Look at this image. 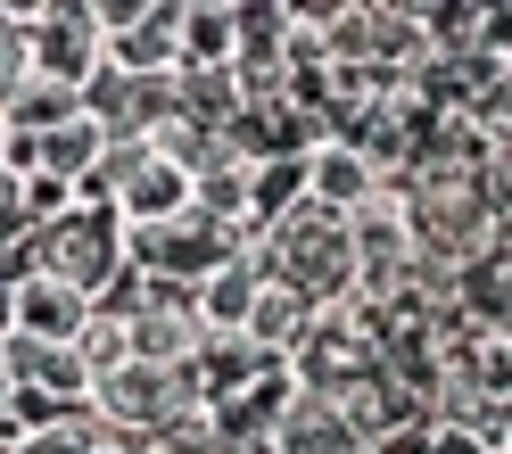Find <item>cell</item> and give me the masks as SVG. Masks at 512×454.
Listing matches in <instances>:
<instances>
[{"mask_svg":"<svg viewBox=\"0 0 512 454\" xmlns=\"http://www.w3.org/2000/svg\"><path fill=\"white\" fill-rule=\"evenodd\" d=\"M248 248H256V265H265V281L298 289L306 306H331V298H347V289H356L347 223H339V215H323L314 199H298L281 223H265V232H256Z\"/></svg>","mask_w":512,"mask_h":454,"instance_id":"6da1fadb","label":"cell"},{"mask_svg":"<svg viewBox=\"0 0 512 454\" xmlns=\"http://www.w3.org/2000/svg\"><path fill=\"white\" fill-rule=\"evenodd\" d=\"M405 199V232L422 265H471V256H504V215L471 199V182H430V190H397Z\"/></svg>","mask_w":512,"mask_h":454,"instance_id":"7a4b0ae2","label":"cell"},{"mask_svg":"<svg viewBox=\"0 0 512 454\" xmlns=\"http://www.w3.org/2000/svg\"><path fill=\"white\" fill-rule=\"evenodd\" d=\"M34 273L67 281L75 298L100 306L108 289L124 281V232H116V215H108V207H75V215H58L50 232H34Z\"/></svg>","mask_w":512,"mask_h":454,"instance_id":"3957f363","label":"cell"},{"mask_svg":"<svg viewBox=\"0 0 512 454\" xmlns=\"http://www.w3.org/2000/svg\"><path fill=\"white\" fill-rule=\"evenodd\" d=\"M25 58H34V75L83 91V75L100 67V34H91L83 0H34L25 9Z\"/></svg>","mask_w":512,"mask_h":454,"instance_id":"277c9868","label":"cell"},{"mask_svg":"<svg viewBox=\"0 0 512 454\" xmlns=\"http://www.w3.org/2000/svg\"><path fill=\"white\" fill-rule=\"evenodd\" d=\"M190 347H199L190 306H149L141 289H133V306H124V355H133L141 372H182Z\"/></svg>","mask_w":512,"mask_h":454,"instance_id":"5b68a950","label":"cell"},{"mask_svg":"<svg viewBox=\"0 0 512 454\" xmlns=\"http://www.w3.org/2000/svg\"><path fill=\"white\" fill-rule=\"evenodd\" d=\"M83 322H91V298H75V289H67V281H50V273H25V281L9 289V331H17V339L67 347Z\"/></svg>","mask_w":512,"mask_h":454,"instance_id":"8992f818","label":"cell"},{"mask_svg":"<svg viewBox=\"0 0 512 454\" xmlns=\"http://www.w3.org/2000/svg\"><path fill=\"white\" fill-rule=\"evenodd\" d=\"M256 289H265V265H256V248L223 256V265H207L199 281H190V322H199V331H240L248 306H256Z\"/></svg>","mask_w":512,"mask_h":454,"instance_id":"52a82bcc","label":"cell"},{"mask_svg":"<svg viewBox=\"0 0 512 454\" xmlns=\"http://www.w3.org/2000/svg\"><path fill=\"white\" fill-rule=\"evenodd\" d=\"M298 182H306V199L323 207V215H356L372 190H380V174H372L347 141H314V149L298 157Z\"/></svg>","mask_w":512,"mask_h":454,"instance_id":"ba28073f","label":"cell"},{"mask_svg":"<svg viewBox=\"0 0 512 454\" xmlns=\"http://www.w3.org/2000/svg\"><path fill=\"white\" fill-rule=\"evenodd\" d=\"M108 215H116V232H157V223L190 215V182H182L174 166H157V157H141V166H133V174L116 182Z\"/></svg>","mask_w":512,"mask_h":454,"instance_id":"9c48e42d","label":"cell"},{"mask_svg":"<svg viewBox=\"0 0 512 454\" xmlns=\"http://www.w3.org/2000/svg\"><path fill=\"white\" fill-rule=\"evenodd\" d=\"M306 322H314V306L298 298V289L265 281V289H256V306H248V322H240V339L256 347V364H290L298 339H306Z\"/></svg>","mask_w":512,"mask_h":454,"instance_id":"30bf717a","label":"cell"},{"mask_svg":"<svg viewBox=\"0 0 512 454\" xmlns=\"http://www.w3.org/2000/svg\"><path fill=\"white\" fill-rule=\"evenodd\" d=\"M174 9H182V0H149L116 42H100V58L124 67V75H157V83H166L174 75Z\"/></svg>","mask_w":512,"mask_h":454,"instance_id":"8fae6325","label":"cell"},{"mask_svg":"<svg viewBox=\"0 0 512 454\" xmlns=\"http://www.w3.org/2000/svg\"><path fill=\"white\" fill-rule=\"evenodd\" d=\"M100 157H108V133H100V124H91V116L75 108L67 124H58V133H42V141H34V174H50V182H67V190H83V182H91V166H100Z\"/></svg>","mask_w":512,"mask_h":454,"instance_id":"7c38bea8","label":"cell"},{"mask_svg":"<svg viewBox=\"0 0 512 454\" xmlns=\"http://www.w3.org/2000/svg\"><path fill=\"white\" fill-rule=\"evenodd\" d=\"M174 67H232V0H182L174 9Z\"/></svg>","mask_w":512,"mask_h":454,"instance_id":"4fadbf2b","label":"cell"},{"mask_svg":"<svg viewBox=\"0 0 512 454\" xmlns=\"http://www.w3.org/2000/svg\"><path fill=\"white\" fill-rule=\"evenodd\" d=\"M75 116V91L67 83H50V75H25L9 100H0V133H25V141H42L58 133V124Z\"/></svg>","mask_w":512,"mask_h":454,"instance_id":"5bb4252c","label":"cell"},{"mask_svg":"<svg viewBox=\"0 0 512 454\" xmlns=\"http://www.w3.org/2000/svg\"><path fill=\"white\" fill-rule=\"evenodd\" d=\"M67 347H75V364H83L91 380H108L116 364H133V355H124V314H100V306H91V322H83Z\"/></svg>","mask_w":512,"mask_h":454,"instance_id":"9a60e30c","label":"cell"},{"mask_svg":"<svg viewBox=\"0 0 512 454\" xmlns=\"http://www.w3.org/2000/svg\"><path fill=\"white\" fill-rule=\"evenodd\" d=\"M422 454H488V446H479L471 430H446V421H430V430H422Z\"/></svg>","mask_w":512,"mask_h":454,"instance_id":"2e32d148","label":"cell"},{"mask_svg":"<svg viewBox=\"0 0 512 454\" xmlns=\"http://www.w3.org/2000/svg\"><path fill=\"white\" fill-rule=\"evenodd\" d=\"M83 454H149V438H124V430H108V421H100V430L83 438Z\"/></svg>","mask_w":512,"mask_h":454,"instance_id":"e0dca14e","label":"cell"},{"mask_svg":"<svg viewBox=\"0 0 512 454\" xmlns=\"http://www.w3.org/2000/svg\"><path fill=\"white\" fill-rule=\"evenodd\" d=\"M0 339H9V289H0Z\"/></svg>","mask_w":512,"mask_h":454,"instance_id":"ac0fdd59","label":"cell"},{"mask_svg":"<svg viewBox=\"0 0 512 454\" xmlns=\"http://www.w3.org/2000/svg\"><path fill=\"white\" fill-rule=\"evenodd\" d=\"M0 446H9V430H0Z\"/></svg>","mask_w":512,"mask_h":454,"instance_id":"d6986e66","label":"cell"}]
</instances>
